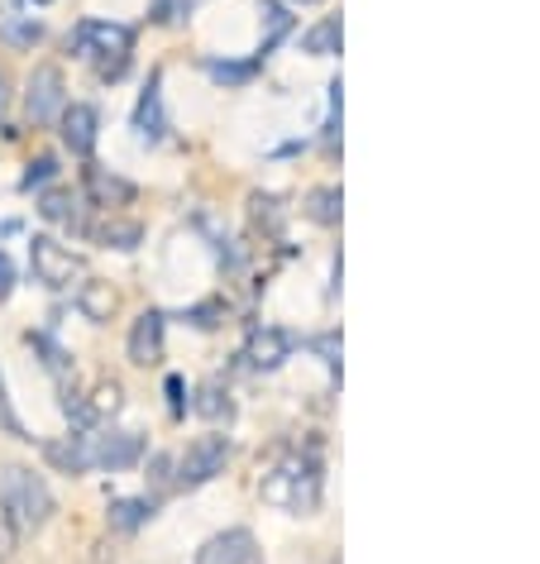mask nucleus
<instances>
[{"mask_svg":"<svg viewBox=\"0 0 540 564\" xmlns=\"http://www.w3.org/2000/svg\"><path fill=\"white\" fill-rule=\"evenodd\" d=\"M0 521L15 535H34L53 521V488L30 464H0Z\"/></svg>","mask_w":540,"mask_h":564,"instance_id":"nucleus-1","label":"nucleus"},{"mask_svg":"<svg viewBox=\"0 0 540 564\" xmlns=\"http://www.w3.org/2000/svg\"><path fill=\"white\" fill-rule=\"evenodd\" d=\"M263 502L282 507L292 517H306L321 507V459L316 455H282L273 469L263 474Z\"/></svg>","mask_w":540,"mask_h":564,"instance_id":"nucleus-2","label":"nucleus"},{"mask_svg":"<svg viewBox=\"0 0 540 564\" xmlns=\"http://www.w3.org/2000/svg\"><path fill=\"white\" fill-rule=\"evenodd\" d=\"M67 48L77 53L82 63L96 67V77L116 82L125 67H130V53H134V30L130 24H110V20H82Z\"/></svg>","mask_w":540,"mask_h":564,"instance_id":"nucleus-3","label":"nucleus"},{"mask_svg":"<svg viewBox=\"0 0 540 564\" xmlns=\"http://www.w3.org/2000/svg\"><path fill=\"white\" fill-rule=\"evenodd\" d=\"M30 268H34V282H44V288H53V292H67L77 278H87V263H82L67 245H58L53 235H34L30 239Z\"/></svg>","mask_w":540,"mask_h":564,"instance_id":"nucleus-4","label":"nucleus"},{"mask_svg":"<svg viewBox=\"0 0 540 564\" xmlns=\"http://www.w3.org/2000/svg\"><path fill=\"white\" fill-rule=\"evenodd\" d=\"M225 464H230V445H225V435H196V441L187 445V455H182V464H177V484L182 488H202L216 474H225Z\"/></svg>","mask_w":540,"mask_h":564,"instance_id":"nucleus-5","label":"nucleus"},{"mask_svg":"<svg viewBox=\"0 0 540 564\" xmlns=\"http://www.w3.org/2000/svg\"><path fill=\"white\" fill-rule=\"evenodd\" d=\"M67 106V82L53 63L34 67L30 73V91H24V116H30V124H53L63 116Z\"/></svg>","mask_w":540,"mask_h":564,"instance_id":"nucleus-6","label":"nucleus"},{"mask_svg":"<svg viewBox=\"0 0 540 564\" xmlns=\"http://www.w3.org/2000/svg\"><path fill=\"white\" fill-rule=\"evenodd\" d=\"M196 564H263V550L253 541V531L235 527V531H220L196 550Z\"/></svg>","mask_w":540,"mask_h":564,"instance_id":"nucleus-7","label":"nucleus"},{"mask_svg":"<svg viewBox=\"0 0 540 564\" xmlns=\"http://www.w3.org/2000/svg\"><path fill=\"white\" fill-rule=\"evenodd\" d=\"M58 124H63V144L73 149L77 159H87V153L96 149V130H101V116H96V106H82V101L63 106Z\"/></svg>","mask_w":540,"mask_h":564,"instance_id":"nucleus-8","label":"nucleus"},{"mask_svg":"<svg viewBox=\"0 0 540 564\" xmlns=\"http://www.w3.org/2000/svg\"><path fill=\"white\" fill-rule=\"evenodd\" d=\"M292 330H282V326H259L249 335V345H245V359L253 364V369H278L282 359H292Z\"/></svg>","mask_w":540,"mask_h":564,"instance_id":"nucleus-9","label":"nucleus"},{"mask_svg":"<svg viewBox=\"0 0 540 564\" xmlns=\"http://www.w3.org/2000/svg\"><path fill=\"white\" fill-rule=\"evenodd\" d=\"M163 359V316L159 312H139L134 330H130V364L153 369Z\"/></svg>","mask_w":540,"mask_h":564,"instance_id":"nucleus-10","label":"nucleus"},{"mask_svg":"<svg viewBox=\"0 0 540 564\" xmlns=\"http://www.w3.org/2000/svg\"><path fill=\"white\" fill-rule=\"evenodd\" d=\"M144 455V441L130 431H116V435H101V441L91 445V464H101V469H130Z\"/></svg>","mask_w":540,"mask_h":564,"instance_id":"nucleus-11","label":"nucleus"},{"mask_svg":"<svg viewBox=\"0 0 540 564\" xmlns=\"http://www.w3.org/2000/svg\"><path fill=\"white\" fill-rule=\"evenodd\" d=\"M87 196H91V206L116 210V206H130L134 202V187L125 177H110L106 167H87Z\"/></svg>","mask_w":540,"mask_h":564,"instance_id":"nucleus-12","label":"nucleus"},{"mask_svg":"<svg viewBox=\"0 0 540 564\" xmlns=\"http://www.w3.org/2000/svg\"><path fill=\"white\" fill-rule=\"evenodd\" d=\"M134 130L144 144H159L163 130H168V120H163V96H159V77L149 82V91L139 96V110H134Z\"/></svg>","mask_w":540,"mask_h":564,"instance_id":"nucleus-13","label":"nucleus"},{"mask_svg":"<svg viewBox=\"0 0 540 564\" xmlns=\"http://www.w3.org/2000/svg\"><path fill=\"white\" fill-rule=\"evenodd\" d=\"M39 216L53 220V225H73V230H82V202H77V192H67V187L44 192V202H39Z\"/></svg>","mask_w":540,"mask_h":564,"instance_id":"nucleus-14","label":"nucleus"},{"mask_svg":"<svg viewBox=\"0 0 540 564\" xmlns=\"http://www.w3.org/2000/svg\"><path fill=\"white\" fill-rule=\"evenodd\" d=\"M48 459L58 464L63 474H82V469H91V441H87V435H67V441H53V445H48Z\"/></svg>","mask_w":540,"mask_h":564,"instance_id":"nucleus-15","label":"nucleus"},{"mask_svg":"<svg viewBox=\"0 0 540 564\" xmlns=\"http://www.w3.org/2000/svg\"><path fill=\"white\" fill-rule=\"evenodd\" d=\"M77 306H82V316L101 326V321H110V312H116V292H110V282L91 278V282H82L77 288Z\"/></svg>","mask_w":540,"mask_h":564,"instance_id":"nucleus-16","label":"nucleus"},{"mask_svg":"<svg viewBox=\"0 0 540 564\" xmlns=\"http://www.w3.org/2000/svg\"><path fill=\"white\" fill-rule=\"evenodd\" d=\"M263 44H259V58H268V53L278 48V39L292 30V15H288V6H278V0H263Z\"/></svg>","mask_w":540,"mask_h":564,"instance_id":"nucleus-17","label":"nucleus"},{"mask_svg":"<svg viewBox=\"0 0 540 564\" xmlns=\"http://www.w3.org/2000/svg\"><path fill=\"white\" fill-rule=\"evenodd\" d=\"M149 517H153V502H144V498L110 502V527H116V531H134V527H144Z\"/></svg>","mask_w":540,"mask_h":564,"instance_id":"nucleus-18","label":"nucleus"},{"mask_svg":"<svg viewBox=\"0 0 540 564\" xmlns=\"http://www.w3.org/2000/svg\"><path fill=\"white\" fill-rule=\"evenodd\" d=\"M91 239H101L106 249H134L139 239H144V230H139L134 220H106V225H96Z\"/></svg>","mask_w":540,"mask_h":564,"instance_id":"nucleus-19","label":"nucleus"},{"mask_svg":"<svg viewBox=\"0 0 540 564\" xmlns=\"http://www.w3.org/2000/svg\"><path fill=\"white\" fill-rule=\"evenodd\" d=\"M302 48L316 53V58H331V53H339V20H321L316 30L302 39Z\"/></svg>","mask_w":540,"mask_h":564,"instance_id":"nucleus-20","label":"nucleus"},{"mask_svg":"<svg viewBox=\"0 0 540 564\" xmlns=\"http://www.w3.org/2000/svg\"><path fill=\"white\" fill-rule=\"evenodd\" d=\"M306 216L321 220V225H335L339 220V187H316L306 196Z\"/></svg>","mask_w":540,"mask_h":564,"instance_id":"nucleus-21","label":"nucleus"},{"mask_svg":"<svg viewBox=\"0 0 540 564\" xmlns=\"http://www.w3.org/2000/svg\"><path fill=\"white\" fill-rule=\"evenodd\" d=\"M0 431L15 435V441H34L30 431H24V421L15 416V402H10V388H6V373H0Z\"/></svg>","mask_w":540,"mask_h":564,"instance_id":"nucleus-22","label":"nucleus"},{"mask_svg":"<svg viewBox=\"0 0 540 564\" xmlns=\"http://www.w3.org/2000/svg\"><path fill=\"white\" fill-rule=\"evenodd\" d=\"M259 63L263 58H253V63H206V73L216 82H249L253 73H259Z\"/></svg>","mask_w":540,"mask_h":564,"instance_id":"nucleus-23","label":"nucleus"},{"mask_svg":"<svg viewBox=\"0 0 540 564\" xmlns=\"http://www.w3.org/2000/svg\"><path fill=\"white\" fill-rule=\"evenodd\" d=\"M30 345L39 349V355H44V364H48V373H67V349H58V345H53L48 340V335H30Z\"/></svg>","mask_w":540,"mask_h":564,"instance_id":"nucleus-24","label":"nucleus"},{"mask_svg":"<svg viewBox=\"0 0 540 564\" xmlns=\"http://www.w3.org/2000/svg\"><path fill=\"white\" fill-rule=\"evenodd\" d=\"M196 412L202 416H210V421H220V416H230V398L210 383V388H202V402H196Z\"/></svg>","mask_w":540,"mask_h":564,"instance_id":"nucleus-25","label":"nucleus"},{"mask_svg":"<svg viewBox=\"0 0 540 564\" xmlns=\"http://www.w3.org/2000/svg\"><path fill=\"white\" fill-rule=\"evenodd\" d=\"M116 406H120V388L116 383H101V388H96V398H91V406H87V421L116 412Z\"/></svg>","mask_w":540,"mask_h":564,"instance_id":"nucleus-26","label":"nucleus"},{"mask_svg":"<svg viewBox=\"0 0 540 564\" xmlns=\"http://www.w3.org/2000/svg\"><path fill=\"white\" fill-rule=\"evenodd\" d=\"M192 6L196 0H153V15H159L163 24H177V20L192 15Z\"/></svg>","mask_w":540,"mask_h":564,"instance_id":"nucleus-27","label":"nucleus"},{"mask_svg":"<svg viewBox=\"0 0 540 564\" xmlns=\"http://www.w3.org/2000/svg\"><path fill=\"white\" fill-rule=\"evenodd\" d=\"M53 173H58V163H53L48 153H44V159H34V163H30V173H24V187H44Z\"/></svg>","mask_w":540,"mask_h":564,"instance_id":"nucleus-28","label":"nucleus"},{"mask_svg":"<svg viewBox=\"0 0 540 564\" xmlns=\"http://www.w3.org/2000/svg\"><path fill=\"white\" fill-rule=\"evenodd\" d=\"M168 406H173V416H187V383L177 373L168 378Z\"/></svg>","mask_w":540,"mask_h":564,"instance_id":"nucleus-29","label":"nucleus"},{"mask_svg":"<svg viewBox=\"0 0 540 564\" xmlns=\"http://www.w3.org/2000/svg\"><path fill=\"white\" fill-rule=\"evenodd\" d=\"M316 349L325 355V364H331V369L339 373V335H321V340H316Z\"/></svg>","mask_w":540,"mask_h":564,"instance_id":"nucleus-30","label":"nucleus"},{"mask_svg":"<svg viewBox=\"0 0 540 564\" xmlns=\"http://www.w3.org/2000/svg\"><path fill=\"white\" fill-rule=\"evenodd\" d=\"M10 292H15V263H10L6 253H0V302H6Z\"/></svg>","mask_w":540,"mask_h":564,"instance_id":"nucleus-31","label":"nucleus"},{"mask_svg":"<svg viewBox=\"0 0 540 564\" xmlns=\"http://www.w3.org/2000/svg\"><path fill=\"white\" fill-rule=\"evenodd\" d=\"M6 106H10V77L0 73V116H6Z\"/></svg>","mask_w":540,"mask_h":564,"instance_id":"nucleus-32","label":"nucleus"},{"mask_svg":"<svg viewBox=\"0 0 540 564\" xmlns=\"http://www.w3.org/2000/svg\"><path fill=\"white\" fill-rule=\"evenodd\" d=\"M20 6H53V0H20Z\"/></svg>","mask_w":540,"mask_h":564,"instance_id":"nucleus-33","label":"nucleus"},{"mask_svg":"<svg viewBox=\"0 0 540 564\" xmlns=\"http://www.w3.org/2000/svg\"><path fill=\"white\" fill-rule=\"evenodd\" d=\"M302 6H316V0H302Z\"/></svg>","mask_w":540,"mask_h":564,"instance_id":"nucleus-34","label":"nucleus"}]
</instances>
